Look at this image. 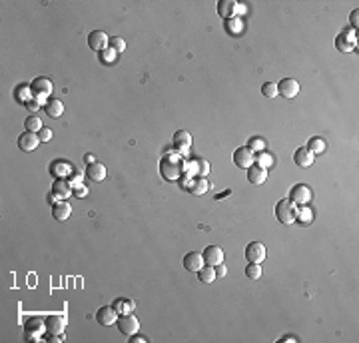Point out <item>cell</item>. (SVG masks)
I'll list each match as a JSON object with an SVG mask.
<instances>
[{
    "mask_svg": "<svg viewBox=\"0 0 359 343\" xmlns=\"http://www.w3.org/2000/svg\"><path fill=\"white\" fill-rule=\"evenodd\" d=\"M160 174L164 180L176 182L186 174V158L178 152H166L160 160Z\"/></svg>",
    "mask_w": 359,
    "mask_h": 343,
    "instance_id": "1",
    "label": "cell"
},
{
    "mask_svg": "<svg viewBox=\"0 0 359 343\" xmlns=\"http://www.w3.org/2000/svg\"><path fill=\"white\" fill-rule=\"evenodd\" d=\"M276 218L286 224V226H291L295 220H297V206L287 198V200H280L276 204Z\"/></svg>",
    "mask_w": 359,
    "mask_h": 343,
    "instance_id": "2",
    "label": "cell"
},
{
    "mask_svg": "<svg viewBox=\"0 0 359 343\" xmlns=\"http://www.w3.org/2000/svg\"><path fill=\"white\" fill-rule=\"evenodd\" d=\"M30 88H32V94H34V100L36 102H40V104H46L48 100V96L52 94V90H54V86H52V82L46 78V76H38L32 84H30Z\"/></svg>",
    "mask_w": 359,
    "mask_h": 343,
    "instance_id": "3",
    "label": "cell"
},
{
    "mask_svg": "<svg viewBox=\"0 0 359 343\" xmlns=\"http://www.w3.org/2000/svg\"><path fill=\"white\" fill-rule=\"evenodd\" d=\"M42 333H46V321L40 317H28L24 323V337L28 341H40Z\"/></svg>",
    "mask_w": 359,
    "mask_h": 343,
    "instance_id": "4",
    "label": "cell"
},
{
    "mask_svg": "<svg viewBox=\"0 0 359 343\" xmlns=\"http://www.w3.org/2000/svg\"><path fill=\"white\" fill-rule=\"evenodd\" d=\"M355 42H357V32L353 28H345L335 38V48L341 52H351V50H355Z\"/></svg>",
    "mask_w": 359,
    "mask_h": 343,
    "instance_id": "5",
    "label": "cell"
},
{
    "mask_svg": "<svg viewBox=\"0 0 359 343\" xmlns=\"http://www.w3.org/2000/svg\"><path fill=\"white\" fill-rule=\"evenodd\" d=\"M116 323H118V329H120V331H122L124 335H128V337L140 331V321H138V317H136V315H132V313H126V315H120Z\"/></svg>",
    "mask_w": 359,
    "mask_h": 343,
    "instance_id": "6",
    "label": "cell"
},
{
    "mask_svg": "<svg viewBox=\"0 0 359 343\" xmlns=\"http://www.w3.org/2000/svg\"><path fill=\"white\" fill-rule=\"evenodd\" d=\"M289 200H291L297 208L307 206V204L311 202V190H309V186H305V184H297V186H293V188H291V192H289Z\"/></svg>",
    "mask_w": 359,
    "mask_h": 343,
    "instance_id": "7",
    "label": "cell"
},
{
    "mask_svg": "<svg viewBox=\"0 0 359 343\" xmlns=\"http://www.w3.org/2000/svg\"><path fill=\"white\" fill-rule=\"evenodd\" d=\"M254 152L248 148V146H242L233 152V164L239 168V170H248L250 166H254Z\"/></svg>",
    "mask_w": 359,
    "mask_h": 343,
    "instance_id": "8",
    "label": "cell"
},
{
    "mask_svg": "<svg viewBox=\"0 0 359 343\" xmlns=\"http://www.w3.org/2000/svg\"><path fill=\"white\" fill-rule=\"evenodd\" d=\"M174 148H176L178 154H182V156L188 160V152H190V148H192V136H190V132L178 130V132L174 134Z\"/></svg>",
    "mask_w": 359,
    "mask_h": 343,
    "instance_id": "9",
    "label": "cell"
},
{
    "mask_svg": "<svg viewBox=\"0 0 359 343\" xmlns=\"http://www.w3.org/2000/svg\"><path fill=\"white\" fill-rule=\"evenodd\" d=\"M108 44H110V38H108V34L104 30H94V32L88 34V46L92 50L102 52V50L108 48Z\"/></svg>",
    "mask_w": 359,
    "mask_h": 343,
    "instance_id": "10",
    "label": "cell"
},
{
    "mask_svg": "<svg viewBox=\"0 0 359 343\" xmlns=\"http://www.w3.org/2000/svg\"><path fill=\"white\" fill-rule=\"evenodd\" d=\"M266 246L262 242H252L248 248H246V257L250 263H262L266 259Z\"/></svg>",
    "mask_w": 359,
    "mask_h": 343,
    "instance_id": "11",
    "label": "cell"
},
{
    "mask_svg": "<svg viewBox=\"0 0 359 343\" xmlns=\"http://www.w3.org/2000/svg\"><path fill=\"white\" fill-rule=\"evenodd\" d=\"M72 184L68 178H56L54 184H52V194L58 198V200H68L72 196Z\"/></svg>",
    "mask_w": 359,
    "mask_h": 343,
    "instance_id": "12",
    "label": "cell"
},
{
    "mask_svg": "<svg viewBox=\"0 0 359 343\" xmlns=\"http://www.w3.org/2000/svg\"><path fill=\"white\" fill-rule=\"evenodd\" d=\"M202 256H204V263H206V265L215 267V265L223 263V250H221L219 246H208Z\"/></svg>",
    "mask_w": 359,
    "mask_h": 343,
    "instance_id": "13",
    "label": "cell"
},
{
    "mask_svg": "<svg viewBox=\"0 0 359 343\" xmlns=\"http://www.w3.org/2000/svg\"><path fill=\"white\" fill-rule=\"evenodd\" d=\"M44 321H46V333L48 335H62L66 329V317L64 315H48Z\"/></svg>",
    "mask_w": 359,
    "mask_h": 343,
    "instance_id": "14",
    "label": "cell"
},
{
    "mask_svg": "<svg viewBox=\"0 0 359 343\" xmlns=\"http://www.w3.org/2000/svg\"><path fill=\"white\" fill-rule=\"evenodd\" d=\"M278 94H282L284 98H295L299 94V82L293 80V78H284L280 84H278Z\"/></svg>",
    "mask_w": 359,
    "mask_h": 343,
    "instance_id": "15",
    "label": "cell"
},
{
    "mask_svg": "<svg viewBox=\"0 0 359 343\" xmlns=\"http://www.w3.org/2000/svg\"><path fill=\"white\" fill-rule=\"evenodd\" d=\"M118 311L112 307V305H104V307H100L98 311H96V321L100 323V325H114L116 321H118Z\"/></svg>",
    "mask_w": 359,
    "mask_h": 343,
    "instance_id": "16",
    "label": "cell"
},
{
    "mask_svg": "<svg viewBox=\"0 0 359 343\" xmlns=\"http://www.w3.org/2000/svg\"><path fill=\"white\" fill-rule=\"evenodd\" d=\"M38 144H40V138H38V134H34V132H24V134H20V138H18V148H20L22 152H34V150L38 148Z\"/></svg>",
    "mask_w": 359,
    "mask_h": 343,
    "instance_id": "17",
    "label": "cell"
},
{
    "mask_svg": "<svg viewBox=\"0 0 359 343\" xmlns=\"http://www.w3.org/2000/svg\"><path fill=\"white\" fill-rule=\"evenodd\" d=\"M217 14L223 20L235 18L237 16V2H235V0H219V2H217Z\"/></svg>",
    "mask_w": 359,
    "mask_h": 343,
    "instance_id": "18",
    "label": "cell"
},
{
    "mask_svg": "<svg viewBox=\"0 0 359 343\" xmlns=\"http://www.w3.org/2000/svg\"><path fill=\"white\" fill-rule=\"evenodd\" d=\"M266 180H268V170H266V168H262V166H258V164H254V166L248 168V182H250V184L260 186V184H264Z\"/></svg>",
    "mask_w": 359,
    "mask_h": 343,
    "instance_id": "19",
    "label": "cell"
},
{
    "mask_svg": "<svg viewBox=\"0 0 359 343\" xmlns=\"http://www.w3.org/2000/svg\"><path fill=\"white\" fill-rule=\"evenodd\" d=\"M204 265H206V263H204V256H202V254L190 252V254L184 256V267H186L188 271H196V273H198V269H202Z\"/></svg>",
    "mask_w": 359,
    "mask_h": 343,
    "instance_id": "20",
    "label": "cell"
},
{
    "mask_svg": "<svg viewBox=\"0 0 359 343\" xmlns=\"http://www.w3.org/2000/svg\"><path fill=\"white\" fill-rule=\"evenodd\" d=\"M70 214H72V206H70L66 200H60V202H56V204L52 206V216H54V220H58V222H66V220L70 218Z\"/></svg>",
    "mask_w": 359,
    "mask_h": 343,
    "instance_id": "21",
    "label": "cell"
},
{
    "mask_svg": "<svg viewBox=\"0 0 359 343\" xmlns=\"http://www.w3.org/2000/svg\"><path fill=\"white\" fill-rule=\"evenodd\" d=\"M50 172L56 176V178H70V174L74 172V166L64 162V160H56L52 166H50Z\"/></svg>",
    "mask_w": 359,
    "mask_h": 343,
    "instance_id": "22",
    "label": "cell"
},
{
    "mask_svg": "<svg viewBox=\"0 0 359 343\" xmlns=\"http://www.w3.org/2000/svg\"><path fill=\"white\" fill-rule=\"evenodd\" d=\"M208 188H210V184H208V180H206L204 176H194V178L190 180L188 192L194 194V196H204V194L208 192Z\"/></svg>",
    "mask_w": 359,
    "mask_h": 343,
    "instance_id": "23",
    "label": "cell"
},
{
    "mask_svg": "<svg viewBox=\"0 0 359 343\" xmlns=\"http://www.w3.org/2000/svg\"><path fill=\"white\" fill-rule=\"evenodd\" d=\"M86 176H88L92 182H102V180L106 178V166L100 164V162L88 164V168H86Z\"/></svg>",
    "mask_w": 359,
    "mask_h": 343,
    "instance_id": "24",
    "label": "cell"
},
{
    "mask_svg": "<svg viewBox=\"0 0 359 343\" xmlns=\"http://www.w3.org/2000/svg\"><path fill=\"white\" fill-rule=\"evenodd\" d=\"M293 160H295V164H297L299 168H309V166L315 162V156L303 146V148H297V150H295Z\"/></svg>",
    "mask_w": 359,
    "mask_h": 343,
    "instance_id": "25",
    "label": "cell"
},
{
    "mask_svg": "<svg viewBox=\"0 0 359 343\" xmlns=\"http://www.w3.org/2000/svg\"><path fill=\"white\" fill-rule=\"evenodd\" d=\"M112 307L118 311V315H126V313H134L136 303H134V299H130V297H118V299L112 303Z\"/></svg>",
    "mask_w": 359,
    "mask_h": 343,
    "instance_id": "26",
    "label": "cell"
},
{
    "mask_svg": "<svg viewBox=\"0 0 359 343\" xmlns=\"http://www.w3.org/2000/svg\"><path fill=\"white\" fill-rule=\"evenodd\" d=\"M44 110H46V114H48L50 118H60V116L64 114V104H62L60 100L52 98V100H48V102L44 104Z\"/></svg>",
    "mask_w": 359,
    "mask_h": 343,
    "instance_id": "27",
    "label": "cell"
},
{
    "mask_svg": "<svg viewBox=\"0 0 359 343\" xmlns=\"http://www.w3.org/2000/svg\"><path fill=\"white\" fill-rule=\"evenodd\" d=\"M14 96H16V100H18V102H24V104H28L30 100H34V94H32L30 84H22V86H18V88L14 90Z\"/></svg>",
    "mask_w": 359,
    "mask_h": 343,
    "instance_id": "28",
    "label": "cell"
},
{
    "mask_svg": "<svg viewBox=\"0 0 359 343\" xmlns=\"http://www.w3.org/2000/svg\"><path fill=\"white\" fill-rule=\"evenodd\" d=\"M225 30H227L229 34H233V36L242 34V32H244V22H242V18H239V16H235V18H229V20H225Z\"/></svg>",
    "mask_w": 359,
    "mask_h": 343,
    "instance_id": "29",
    "label": "cell"
},
{
    "mask_svg": "<svg viewBox=\"0 0 359 343\" xmlns=\"http://www.w3.org/2000/svg\"><path fill=\"white\" fill-rule=\"evenodd\" d=\"M305 148H307V150H309L313 156H317V154H323V152H325V140L315 136V138H311V140L307 142V146H305Z\"/></svg>",
    "mask_w": 359,
    "mask_h": 343,
    "instance_id": "30",
    "label": "cell"
},
{
    "mask_svg": "<svg viewBox=\"0 0 359 343\" xmlns=\"http://www.w3.org/2000/svg\"><path fill=\"white\" fill-rule=\"evenodd\" d=\"M198 279L202 283H212L215 279V267L212 265H204L202 269H198Z\"/></svg>",
    "mask_w": 359,
    "mask_h": 343,
    "instance_id": "31",
    "label": "cell"
},
{
    "mask_svg": "<svg viewBox=\"0 0 359 343\" xmlns=\"http://www.w3.org/2000/svg\"><path fill=\"white\" fill-rule=\"evenodd\" d=\"M254 164H258V166H262V168H270L272 164H274V156L270 154V152H258L256 156H254Z\"/></svg>",
    "mask_w": 359,
    "mask_h": 343,
    "instance_id": "32",
    "label": "cell"
},
{
    "mask_svg": "<svg viewBox=\"0 0 359 343\" xmlns=\"http://www.w3.org/2000/svg\"><path fill=\"white\" fill-rule=\"evenodd\" d=\"M24 126H26V132H34V134H38V132L44 128V126H42V120H40L38 116H30V118H26Z\"/></svg>",
    "mask_w": 359,
    "mask_h": 343,
    "instance_id": "33",
    "label": "cell"
},
{
    "mask_svg": "<svg viewBox=\"0 0 359 343\" xmlns=\"http://www.w3.org/2000/svg\"><path fill=\"white\" fill-rule=\"evenodd\" d=\"M311 220H313V212H311V208H309V206H301V208H297V220H295V222H301V224H311Z\"/></svg>",
    "mask_w": 359,
    "mask_h": 343,
    "instance_id": "34",
    "label": "cell"
},
{
    "mask_svg": "<svg viewBox=\"0 0 359 343\" xmlns=\"http://www.w3.org/2000/svg\"><path fill=\"white\" fill-rule=\"evenodd\" d=\"M98 58H100L104 64H112V62H116V58H118V52H116V50H112V48L108 46L106 50L98 52Z\"/></svg>",
    "mask_w": 359,
    "mask_h": 343,
    "instance_id": "35",
    "label": "cell"
},
{
    "mask_svg": "<svg viewBox=\"0 0 359 343\" xmlns=\"http://www.w3.org/2000/svg\"><path fill=\"white\" fill-rule=\"evenodd\" d=\"M246 275L250 279H260L262 277V263H248L246 265Z\"/></svg>",
    "mask_w": 359,
    "mask_h": 343,
    "instance_id": "36",
    "label": "cell"
},
{
    "mask_svg": "<svg viewBox=\"0 0 359 343\" xmlns=\"http://www.w3.org/2000/svg\"><path fill=\"white\" fill-rule=\"evenodd\" d=\"M108 46L120 54V52H124V50H126V40H124V38H120V36H112Z\"/></svg>",
    "mask_w": 359,
    "mask_h": 343,
    "instance_id": "37",
    "label": "cell"
},
{
    "mask_svg": "<svg viewBox=\"0 0 359 343\" xmlns=\"http://www.w3.org/2000/svg\"><path fill=\"white\" fill-rule=\"evenodd\" d=\"M262 94H264L266 98H276V96H278V84H276V82H266V84L262 86Z\"/></svg>",
    "mask_w": 359,
    "mask_h": 343,
    "instance_id": "38",
    "label": "cell"
},
{
    "mask_svg": "<svg viewBox=\"0 0 359 343\" xmlns=\"http://www.w3.org/2000/svg\"><path fill=\"white\" fill-rule=\"evenodd\" d=\"M248 148H250L254 154H258V152H264V148H266V142H264V138L256 136V138H252V140H250Z\"/></svg>",
    "mask_w": 359,
    "mask_h": 343,
    "instance_id": "39",
    "label": "cell"
},
{
    "mask_svg": "<svg viewBox=\"0 0 359 343\" xmlns=\"http://www.w3.org/2000/svg\"><path fill=\"white\" fill-rule=\"evenodd\" d=\"M198 160V172H200V176H208L210 174V164H208V160H204V158H196Z\"/></svg>",
    "mask_w": 359,
    "mask_h": 343,
    "instance_id": "40",
    "label": "cell"
},
{
    "mask_svg": "<svg viewBox=\"0 0 359 343\" xmlns=\"http://www.w3.org/2000/svg\"><path fill=\"white\" fill-rule=\"evenodd\" d=\"M74 190H72V194L76 196V198H86L88 196V186L82 182V184H78V186H72Z\"/></svg>",
    "mask_w": 359,
    "mask_h": 343,
    "instance_id": "41",
    "label": "cell"
},
{
    "mask_svg": "<svg viewBox=\"0 0 359 343\" xmlns=\"http://www.w3.org/2000/svg\"><path fill=\"white\" fill-rule=\"evenodd\" d=\"M82 176H84V172H80V170H74L72 174H70V184L72 186H78V184H82Z\"/></svg>",
    "mask_w": 359,
    "mask_h": 343,
    "instance_id": "42",
    "label": "cell"
},
{
    "mask_svg": "<svg viewBox=\"0 0 359 343\" xmlns=\"http://www.w3.org/2000/svg\"><path fill=\"white\" fill-rule=\"evenodd\" d=\"M38 138H40V142H50L52 140V130L50 128H42L38 132Z\"/></svg>",
    "mask_w": 359,
    "mask_h": 343,
    "instance_id": "43",
    "label": "cell"
},
{
    "mask_svg": "<svg viewBox=\"0 0 359 343\" xmlns=\"http://www.w3.org/2000/svg\"><path fill=\"white\" fill-rule=\"evenodd\" d=\"M190 180H192V176H188V174H184V176H180V180H178V184H180V188H184V190H188V186H190Z\"/></svg>",
    "mask_w": 359,
    "mask_h": 343,
    "instance_id": "44",
    "label": "cell"
},
{
    "mask_svg": "<svg viewBox=\"0 0 359 343\" xmlns=\"http://www.w3.org/2000/svg\"><path fill=\"white\" fill-rule=\"evenodd\" d=\"M349 20H351V28L355 30V28H357V24H359V10H353V12H351V16H349Z\"/></svg>",
    "mask_w": 359,
    "mask_h": 343,
    "instance_id": "45",
    "label": "cell"
},
{
    "mask_svg": "<svg viewBox=\"0 0 359 343\" xmlns=\"http://www.w3.org/2000/svg\"><path fill=\"white\" fill-rule=\"evenodd\" d=\"M146 341H148V337H144V335H140V333L130 335V343H146Z\"/></svg>",
    "mask_w": 359,
    "mask_h": 343,
    "instance_id": "46",
    "label": "cell"
},
{
    "mask_svg": "<svg viewBox=\"0 0 359 343\" xmlns=\"http://www.w3.org/2000/svg\"><path fill=\"white\" fill-rule=\"evenodd\" d=\"M225 273H227V269H225V265H223V263L215 265V277H225Z\"/></svg>",
    "mask_w": 359,
    "mask_h": 343,
    "instance_id": "47",
    "label": "cell"
},
{
    "mask_svg": "<svg viewBox=\"0 0 359 343\" xmlns=\"http://www.w3.org/2000/svg\"><path fill=\"white\" fill-rule=\"evenodd\" d=\"M40 106H42V104H40V102H36V100H30V102L26 104V108H28L30 112H36V110H40Z\"/></svg>",
    "mask_w": 359,
    "mask_h": 343,
    "instance_id": "48",
    "label": "cell"
},
{
    "mask_svg": "<svg viewBox=\"0 0 359 343\" xmlns=\"http://www.w3.org/2000/svg\"><path fill=\"white\" fill-rule=\"evenodd\" d=\"M48 341H52V343H60V341H64V333H62V335H50V337H48Z\"/></svg>",
    "mask_w": 359,
    "mask_h": 343,
    "instance_id": "49",
    "label": "cell"
},
{
    "mask_svg": "<svg viewBox=\"0 0 359 343\" xmlns=\"http://www.w3.org/2000/svg\"><path fill=\"white\" fill-rule=\"evenodd\" d=\"M84 160H86V164H94V162H96L94 154H86V156H84Z\"/></svg>",
    "mask_w": 359,
    "mask_h": 343,
    "instance_id": "50",
    "label": "cell"
},
{
    "mask_svg": "<svg viewBox=\"0 0 359 343\" xmlns=\"http://www.w3.org/2000/svg\"><path fill=\"white\" fill-rule=\"evenodd\" d=\"M246 10H248V8H246V4H237V16H239V14H244Z\"/></svg>",
    "mask_w": 359,
    "mask_h": 343,
    "instance_id": "51",
    "label": "cell"
},
{
    "mask_svg": "<svg viewBox=\"0 0 359 343\" xmlns=\"http://www.w3.org/2000/svg\"><path fill=\"white\" fill-rule=\"evenodd\" d=\"M282 341H297V337H293V335H286V337H282Z\"/></svg>",
    "mask_w": 359,
    "mask_h": 343,
    "instance_id": "52",
    "label": "cell"
}]
</instances>
